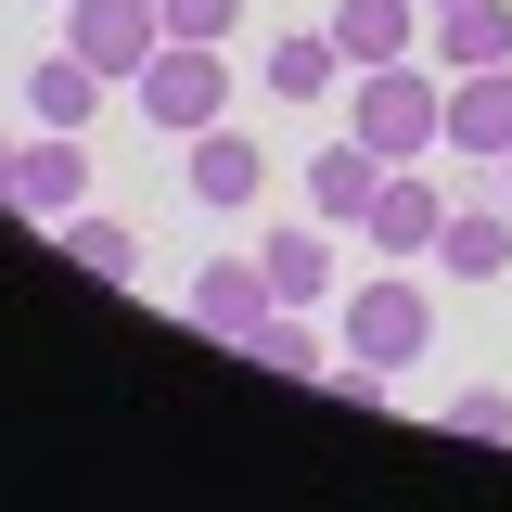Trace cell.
<instances>
[{
	"instance_id": "6",
	"label": "cell",
	"mask_w": 512,
	"mask_h": 512,
	"mask_svg": "<svg viewBox=\"0 0 512 512\" xmlns=\"http://www.w3.org/2000/svg\"><path fill=\"white\" fill-rule=\"evenodd\" d=\"M269 308H282V295H269V269H256V256H205V269H192V295H180V320L205 333V346H244Z\"/></svg>"
},
{
	"instance_id": "8",
	"label": "cell",
	"mask_w": 512,
	"mask_h": 512,
	"mask_svg": "<svg viewBox=\"0 0 512 512\" xmlns=\"http://www.w3.org/2000/svg\"><path fill=\"white\" fill-rule=\"evenodd\" d=\"M256 269H269V295H282V308H320V295H346V282H333V218H282V231L256 244Z\"/></svg>"
},
{
	"instance_id": "12",
	"label": "cell",
	"mask_w": 512,
	"mask_h": 512,
	"mask_svg": "<svg viewBox=\"0 0 512 512\" xmlns=\"http://www.w3.org/2000/svg\"><path fill=\"white\" fill-rule=\"evenodd\" d=\"M372 192H384V154L359 141V128H346L333 154H308V218H333V231H359V205H372Z\"/></svg>"
},
{
	"instance_id": "4",
	"label": "cell",
	"mask_w": 512,
	"mask_h": 512,
	"mask_svg": "<svg viewBox=\"0 0 512 512\" xmlns=\"http://www.w3.org/2000/svg\"><path fill=\"white\" fill-rule=\"evenodd\" d=\"M64 52H90L103 77H141L167 52V13L154 0H64Z\"/></svg>"
},
{
	"instance_id": "3",
	"label": "cell",
	"mask_w": 512,
	"mask_h": 512,
	"mask_svg": "<svg viewBox=\"0 0 512 512\" xmlns=\"http://www.w3.org/2000/svg\"><path fill=\"white\" fill-rule=\"evenodd\" d=\"M359 141H372L384 167L436 154V141H448V90L423 77V64H359Z\"/></svg>"
},
{
	"instance_id": "10",
	"label": "cell",
	"mask_w": 512,
	"mask_h": 512,
	"mask_svg": "<svg viewBox=\"0 0 512 512\" xmlns=\"http://www.w3.org/2000/svg\"><path fill=\"white\" fill-rule=\"evenodd\" d=\"M333 52L346 64H410L423 52V0H333Z\"/></svg>"
},
{
	"instance_id": "16",
	"label": "cell",
	"mask_w": 512,
	"mask_h": 512,
	"mask_svg": "<svg viewBox=\"0 0 512 512\" xmlns=\"http://www.w3.org/2000/svg\"><path fill=\"white\" fill-rule=\"evenodd\" d=\"M436 256L461 269V282H500V269H512V205H448Z\"/></svg>"
},
{
	"instance_id": "20",
	"label": "cell",
	"mask_w": 512,
	"mask_h": 512,
	"mask_svg": "<svg viewBox=\"0 0 512 512\" xmlns=\"http://www.w3.org/2000/svg\"><path fill=\"white\" fill-rule=\"evenodd\" d=\"M448 423H461V436H512V397H500V384H474V397H461Z\"/></svg>"
},
{
	"instance_id": "13",
	"label": "cell",
	"mask_w": 512,
	"mask_h": 512,
	"mask_svg": "<svg viewBox=\"0 0 512 512\" xmlns=\"http://www.w3.org/2000/svg\"><path fill=\"white\" fill-rule=\"evenodd\" d=\"M256 180H269V154H256L244 128H192V205H256Z\"/></svg>"
},
{
	"instance_id": "11",
	"label": "cell",
	"mask_w": 512,
	"mask_h": 512,
	"mask_svg": "<svg viewBox=\"0 0 512 512\" xmlns=\"http://www.w3.org/2000/svg\"><path fill=\"white\" fill-rule=\"evenodd\" d=\"M448 154H512V64L448 77Z\"/></svg>"
},
{
	"instance_id": "17",
	"label": "cell",
	"mask_w": 512,
	"mask_h": 512,
	"mask_svg": "<svg viewBox=\"0 0 512 512\" xmlns=\"http://www.w3.org/2000/svg\"><path fill=\"white\" fill-rule=\"evenodd\" d=\"M244 359H256V372H333V333H320L308 308H269L244 333Z\"/></svg>"
},
{
	"instance_id": "1",
	"label": "cell",
	"mask_w": 512,
	"mask_h": 512,
	"mask_svg": "<svg viewBox=\"0 0 512 512\" xmlns=\"http://www.w3.org/2000/svg\"><path fill=\"white\" fill-rule=\"evenodd\" d=\"M436 346V295L423 282H346V308H333V359H359V372H410Z\"/></svg>"
},
{
	"instance_id": "23",
	"label": "cell",
	"mask_w": 512,
	"mask_h": 512,
	"mask_svg": "<svg viewBox=\"0 0 512 512\" xmlns=\"http://www.w3.org/2000/svg\"><path fill=\"white\" fill-rule=\"evenodd\" d=\"M423 13H448V0H423Z\"/></svg>"
},
{
	"instance_id": "14",
	"label": "cell",
	"mask_w": 512,
	"mask_h": 512,
	"mask_svg": "<svg viewBox=\"0 0 512 512\" xmlns=\"http://www.w3.org/2000/svg\"><path fill=\"white\" fill-rule=\"evenodd\" d=\"M103 90H116V77H103L90 52H52L39 77H26V116H39V128H90V116H103Z\"/></svg>"
},
{
	"instance_id": "15",
	"label": "cell",
	"mask_w": 512,
	"mask_h": 512,
	"mask_svg": "<svg viewBox=\"0 0 512 512\" xmlns=\"http://www.w3.org/2000/svg\"><path fill=\"white\" fill-rule=\"evenodd\" d=\"M256 77H269V103H320V90L346 77V52H333V26H295V39L256 52Z\"/></svg>"
},
{
	"instance_id": "19",
	"label": "cell",
	"mask_w": 512,
	"mask_h": 512,
	"mask_svg": "<svg viewBox=\"0 0 512 512\" xmlns=\"http://www.w3.org/2000/svg\"><path fill=\"white\" fill-rule=\"evenodd\" d=\"M154 13H167V39H231L244 26V0H154Z\"/></svg>"
},
{
	"instance_id": "2",
	"label": "cell",
	"mask_w": 512,
	"mask_h": 512,
	"mask_svg": "<svg viewBox=\"0 0 512 512\" xmlns=\"http://www.w3.org/2000/svg\"><path fill=\"white\" fill-rule=\"evenodd\" d=\"M128 90H141V128L192 141V128H218V116H231V52H218V39H167V52L141 64Z\"/></svg>"
},
{
	"instance_id": "5",
	"label": "cell",
	"mask_w": 512,
	"mask_h": 512,
	"mask_svg": "<svg viewBox=\"0 0 512 512\" xmlns=\"http://www.w3.org/2000/svg\"><path fill=\"white\" fill-rule=\"evenodd\" d=\"M0 205H13V218H39V231H52V218H77V205H90V154H77V128L13 141V192H0Z\"/></svg>"
},
{
	"instance_id": "21",
	"label": "cell",
	"mask_w": 512,
	"mask_h": 512,
	"mask_svg": "<svg viewBox=\"0 0 512 512\" xmlns=\"http://www.w3.org/2000/svg\"><path fill=\"white\" fill-rule=\"evenodd\" d=\"M0 192H13V128H0Z\"/></svg>"
},
{
	"instance_id": "22",
	"label": "cell",
	"mask_w": 512,
	"mask_h": 512,
	"mask_svg": "<svg viewBox=\"0 0 512 512\" xmlns=\"http://www.w3.org/2000/svg\"><path fill=\"white\" fill-rule=\"evenodd\" d=\"M500 192H512V154H500Z\"/></svg>"
},
{
	"instance_id": "18",
	"label": "cell",
	"mask_w": 512,
	"mask_h": 512,
	"mask_svg": "<svg viewBox=\"0 0 512 512\" xmlns=\"http://www.w3.org/2000/svg\"><path fill=\"white\" fill-rule=\"evenodd\" d=\"M52 244L77 256V269H90V282H128V269H141V244H128L116 218H90V205H77V218H52Z\"/></svg>"
},
{
	"instance_id": "24",
	"label": "cell",
	"mask_w": 512,
	"mask_h": 512,
	"mask_svg": "<svg viewBox=\"0 0 512 512\" xmlns=\"http://www.w3.org/2000/svg\"><path fill=\"white\" fill-rule=\"evenodd\" d=\"M52 13H64V0H52Z\"/></svg>"
},
{
	"instance_id": "7",
	"label": "cell",
	"mask_w": 512,
	"mask_h": 512,
	"mask_svg": "<svg viewBox=\"0 0 512 512\" xmlns=\"http://www.w3.org/2000/svg\"><path fill=\"white\" fill-rule=\"evenodd\" d=\"M359 231H372V256H436L448 192H436V180H410V167H384V192L359 205Z\"/></svg>"
},
{
	"instance_id": "9",
	"label": "cell",
	"mask_w": 512,
	"mask_h": 512,
	"mask_svg": "<svg viewBox=\"0 0 512 512\" xmlns=\"http://www.w3.org/2000/svg\"><path fill=\"white\" fill-rule=\"evenodd\" d=\"M423 52H436L448 77H474V64H512V0H448V13H423Z\"/></svg>"
}]
</instances>
